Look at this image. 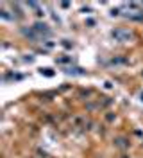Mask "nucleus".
<instances>
[{
  "label": "nucleus",
  "instance_id": "nucleus-1",
  "mask_svg": "<svg viewBox=\"0 0 143 158\" xmlns=\"http://www.w3.org/2000/svg\"><path fill=\"white\" fill-rule=\"evenodd\" d=\"M111 36L113 38H116V40H120V41H127V40H131L134 36L131 31H122V29H116V31H113L111 32Z\"/></svg>",
  "mask_w": 143,
  "mask_h": 158
},
{
  "label": "nucleus",
  "instance_id": "nucleus-2",
  "mask_svg": "<svg viewBox=\"0 0 143 158\" xmlns=\"http://www.w3.org/2000/svg\"><path fill=\"white\" fill-rule=\"evenodd\" d=\"M70 61V58H59L57 59V63H68Z\"/></svg>",
  "mask_w": 143,
  "mask_h": 158
}]
</instances>
